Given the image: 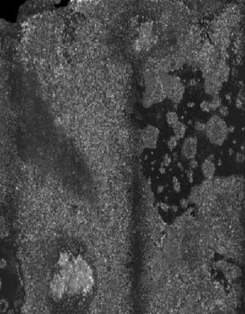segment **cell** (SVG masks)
Listing matches in <instances>:
<instances>
[{
    "mask_svg": "<svg viewBox=\"0 0 245 314\" xmlns=\"http://www.w3.org/2000/svg\"><path fill=\"white\" fill-rule=\"evenodd\" d=\"M73 262V272L65 282L66 291L70 294H88L93 289L94 280L93 272L88 263L78 255Z\"/></svg>",
    "mask_w": 245,
    "mask_h": 314,
    "instance_id": "cell-1",
    "label": "cell"
},
{
    "mask_svg": "<svg viewBox=\"0 0 245 314\" xmlns=\"http://www.w3.org/2000/svg\"><path fill=\"white\" fill-rule=\"evenodd\" d=\"M6 265H7V262H6L5 260L2 259V260H1V268H4L6 267Z\"/></svg>",
    "mask_w": 245,
    "mask_h": 314,
    "instance_id": "cell-26",
    "label": "cell"
},
{
    "mask_svg": "<svg viewBox=\"0 0 245 314\" xmlns=\"http://www.w3.org/2000/svg\"><path fill=\"white\" fill-rule=\"evenodd\" d=\"M242 151H244V146L242 145Z\"/></svg>",
    "mask_w": 245,
    "mask_h": 314,
    "instance_id": "cell-34",
    "label": "cell"
},
{
    "mask_svg": "<svg viewBox=\"0 0 245 314\" xmlns=\"http://www.w3.org/2000/svg\"><path fill=\"white\" fill-rule=\"evenodd\" d=\"M235 159H236V161H237L238 163L243 162V161H244V154H243V153L238 152V153H236V155H235Z\"/></svg>",
    "mask_w": 245,
    "mask_h": 314,
    "instance_id": "cell-19",
    "label": "cell"
},
{
    "mask_svg": "<svg viewBox=\"0 0 245 314\" xmlns=\"http://www.w3.org/2000/svg\"><path fill=\"white\" fill-rule=\"evenodd\" d=\"M50 286L53 297L56 298L57 299L62 298L64 293L66 291V287H65V282L60 273L56 274L53 277Z\"/></svg>",
    "mask_w": 245,
    "mask_h": 314,
    "instance_id": "cell-6",
    "label": "cell"
},
{
    "mask_svg": "<svg viewBox=\"0 0 245 314\" xmlns=\"http://www.w3.org/2000/svg\"><path fill=\"white\" fill-rule=\"evenodd\" d=\"M159 206H160V208L164 212H168L170 210L169 205L167 204V203H165V202H160V203H159Z\"/></svg>",
    "mask_w": 245,
    "mask_h": 314,
    "instance_id": "cell-21",
    "label": "cell"
},
{
    "mask_svg": "<svg viewBox=\"0 0 245 314\" xmlns=\"http://www.w3.org/2000/svg\"><path fill=\"white\" fill-rule=\"evenodd\" d=\"M70 262V255L67 254V253H65V252H63V253H60V257H59V259H58V265L60 267V268H62V267H64L65 265H66L67 263H69Z\"/></svg>",
    "mask_w": 245,
    "mask_h": 314,
    "instance_id": "cell-11",
    "label": "cell"
},
{
    "mask_svg": "<svg viewBox=\"0 0 245 314\" xmlns=\"http://www.w3.org/2000/svg\"><path fill=\"white\" fill-rule=\"evenodd\" d=\"M212 156L213 155H211L209 158H206L202 164V172H203L204 177L207 180L212 179L216 171L215 164L212 162Z\"/></svg>",
    "mask_w": 245,
    "mask_h": 314,
    "instance_id": "cell-8",
    "label": "cell"
},
{
    "mask_svg": "<svg viewBox=\"0 0 245 314\" xmlns=\"http://www.w3.org/2000/svg\"><path fill=\"white\" fill-rule=\"evenodd\" d=\"M210 142L216 145H222L228 135V126L218 115H212L205 123L204 130Z\"/></svg>",
    "mask_w": 245,
    "mask_h": 314,
    "instance_id": "cell-2",
    "label": "cell"
},
{
    "mask_svg": "<svg viewBox=\"0 0 245 314\" xmlns=\"http://www.w3.org/2000/svg\"><path fill=\"white\" fill-rule=\"evenodd\" d=\"M234 131H235L234 126H230V127H228V131H230V132H234Z\"/></svg>",
    "mask_w": 245,
    "mask_h": 314,
    "instance_id": "cell-29",
    "label": "cell"
},
{
    "mask_svg": "<svg viewBox=\"0 0 245 314\" xmlns=\"http://www.w3.org/2000/svg\"><path fill=\"white\" fill-rule=\"evenodd\" d=\"M189 167H191V169L197 168V167H198V162L196 161L194 158V159H191V162H189Z\"/></svg>",
    "mask_w": 245,
    "mask_h": 314,
    "instance_id": "cell-23",
    "label": "cell"
},
{
    "mask_svg": "<svg viewBox=\"0 0 245 314\" xmlns=\"http://www.w3.org/2000/svg\"><path fill=\"white\" fill-rule=\"evenodd\" d=\"M159 172H160L161 174H165V172H166V169H165V167H163V166H161V167L159 168Z\"/></svg>",
    "mask_w": 245,
    "mask_h": 314,
    "instance_id": "cell-28",
    "label": "cell"
},
{
    "mask_svg": "<svg viewBox=\"0 0 245 314\" xmlns=\"http://www.w3.org/2000/svg\"><path fill=\"white\" fill-rule=\"evenodd\" d=\"M229 153H230V155H232V154H233V150H232L231 149H230V152H229Z\"/></svg>",
    "mask_w": 245,
    "mask_h": 314,
    "instance_id": "cell-33",
    "label": "cell"
},
{
    "mask_svg": "<svg viewBox=\"0 0 245 314\" xmlns=\"http://www.w3.org/2000/svg\"><path fill=\"white\" fill-rule=\"evenodd\" d=\"M222 83L217 79L208 77L205 78L204 82V90L207 95H210L212 96H218L219 91L222 89Z\"/></svg>",
    "mask_w": 245,
    "mask_h": 314,
    "instance_id": "cell-7",
    "label": "cell"
},
{
    "mask_svg": "<svg viewBox=\"0 0 245 314\" xmlns=\"http://www.w3.org/2000/svg\"><path fill=\"white\" fill-rule=\"evenodd\" d=\"M186 175H187V178H188V180L189 181V182H193V180H194V173H193V171L192 170H187L186 171Z\"/></svg>",
    "mask_w": 245,
    "mask_h": 314,
    "instance_id": "cell-22",
    "label": "cell"
},
{
    "mask_svg": "<svg viewBox=\"0 0 245 314\" xmlns=\"http://www.w3.org/2000/svg\"><path fill=\"white\" fill-rule=\"evenodd\" d=\"M171 162H172V158H171V157L168 154H165V156H164V158H163V163H162V165L161 166H165V167H168V166L171 164Z\"/></svg>",
    "mask_w": 245,
    "mask_h": 314,
    "instance_id": "cell-17",
    "label": "cell"
},
{
    "mask_svg": "<svg viewBox=\"0 0 245 314\" xmlns=\"http://www.w3.org/2000/svg\"><path fill=\"white\" fill-rule=\"evenodd\" d=\"M200 109L203 110L204 112L206 113H209L211 111V108H210V104H209V101H202L200 104Z\"/></svg>",
    "mask_w": 245,
    "mask_h": 314,
    "instance_id": "cell-14",
    "label": "cell"
},
{
    "mask_svg": "<svg viewBox=\"0 0 245 314\" xmlns=\"http://www.w3.org/2000/svg\"><path fill=\"white\" fill-rule=\"evenodd\" d=\"M188 205H189V200L186 198H182L180 200V206L182 209H186L188 207Z\"/></svg>",
    "mask_w": 245,
    "mask_h": 314,
    "instance_id": "cell-20",
    "label": "cell"
},
{
    "mask_svg": "<svg viewBox=\"0 0 245 314\" xmlns=\"http://www.w3.org/2000/svg\"><path fill=\"white\" fill-rule=\"evenodd\" d=\"M197 145L198 140L195 136H189L186 138L181 147L182 155L189 160L194 159L197 153Z\"/></svg>",
    "mask_w": 245,
    "mask_h": 314,
    "instance_id": "cell-5",
    "label": "cell"
},
{
    "mask_svg": "<svg viewBox=\"0 0 245 314\" xmlns=\"http://www.w3.org/2000/svg\"><path fill=\"white\" fill-rule=\"evenodd\" d=\"M194 129L198 131H204L205 130V123H203L199 121H197L194 123Z\"/></svg>",
    "mask_w": 245,
    "mask_h": 314,
    "instance_id": "cell-16",
    "label": "cell"
},
{
    "mask_svg": "<svg viewBox=\"0 0 245 314\" xmlns=\"http://www.w3.org/2000/svg\"><path fill=\"white\" fill-rule=\"evenodd\" d=\"M219 112H220V114H222V116L226 117V116H227V115L229 114V109H228V107H227V106H225V105H224V106H220V109H219Z\"/></svg>",
    "mask_w": 245,
    "mask_h": 314,
    "instance_id": "cell-18",
    "label": "cell"
},
{
    "mask_svg": "<svg viewBox=\"0 0 245 314\" xmlns=\"http://www.w3.org/2000/svg\"><path fill=\"white\" fill-rule=\"evenodd\" d=\"M170 209L173 211H174V212H176V211H178V207H177V206H175V205H173V206H170Z\"/></svg>",
    "mask_w": 245,
    "mask_h": 314,
    "instance_id": "cell-25",
    "label": "cell"
},
{
    "mask_svg": "<svg viewBox=\"0 0 245 314\" xmlns=\"http://www.w3.org/2000/svg\"><path fill=\"white\" fill-rule=\"evenodd\" d=\"M172 127L173 129L174 136L176 138L177 140L184 137V135L186 134V125H184L181 122H177L176 123L175 125H173Z\"/></svg>",
    "mask_w": 245,
    "mask_h": 314,
    "instance_id": "cell-9",
    "label": "cell"
},
{
    "mask_svg": "<svg viewBox=\"0 0 245 314\" xmlns=\"http://www.w3.org/2000/svg\"><path fill=\"white\" fill-rule=\"evenodd\" d=\"M225 98H226V100H230V94H226V95H225Z\"/></svg>",
    "mask_w": 245,
    "mask_h": 314,
    "instance_id": "cell-32",
    "label": "cell"
},
{
    "mask_svg": "<svg viewBox=\"0 0 245 314\" xmlns=\"http://www.w3.org/2000/svg\"><path fill=\"white\" fill-rule=\"evenodd\" d=\"M242 104H243V102L241 101V100L240 99V98H238V99L236 100V106H237V108L240 109L242 107Z\"/></svg>",
    "mask_w": 245,
    "mask_h": 314,
    "instance_id": "cell-24",
    "label": "cell"
},
{
    "mask_svg": "<svg viewBox=\"0 0 245 314\" xmlns=\"http://www.w3.org/2000/svg\"><path fill=\"white\" fill-rule=\"evenodd\" d=\"M157 190H158V193H161L163 191V185H158V188H157Z\"/></svg>",
    "mask_w": 245,
    "mask_h": 314,
    "instance_id": "cell-27",
    "label": "cell"
},
{
    "mask_svg": "<svg viewBox=\"0 0 245 314\" xmlns=\"http://www.w3.org/2000/svg\"><path fill=\"white\" fill-rule=\"evenodd\" d=\"M220 104H222V100H220V98L218 96H214L213 99L211 101H209L211 111L212 110H216L217 108L220 107Z\"/></svg>",
    "mask_w": 245,
    "mask_h": 314,
    "instance_id": "cell-12",
    "label": "cell"
},
{
    "mask_svg": "<svg viewBox=\"0 0 245 314\" xmlns=\"http://www.w3.org/2000/svg\"><path fill=\"white\" fill-rule=\"evenodd\" d=\"M173 189L176 193H179L181 191V184L177 179V177L174 176L173 178Z\"/></svg>",
    "mask_w": 245,
    "mask_h": 314,
    "instance_id": "cell-15",
    "label": "cell"
},
{
    "mask_svg": "<svg viewBox=\"0 0 245 314\" xmlns=\"http://www.w3.org/2000/svg\"><path fill=\"white\" fill-rule=\"evenodd\" d=\"M159 135L158 129L151 125H148L142 131V142L144 147L154 149L156 147L158 137Z\"/></svg>",
    "mask_w": 245,
    "mask_h": 314,
    "instance_id": "cell-4",
    "label": "cell"
},
{
    "mask_svg": "<svg viewBox=\"0 0 245 314\" xmlns=\"http://www.w3.org/2000/svg\"><path fill=\"white\" fill-rule=\"evenodd\" d=\"M177 166H178V167L181 170V171H183L184 170V167H183V166H182V164L181 163V162H178L177 163Z\"/></svg>",
    "mask_w": 245,
    "mask_h": 314,
    "instance_id": "cell-31",
    "label": "cell"
},
{
    "mask_svg": "<svg viewBox=\"0 0 245 314\" xmlns=\"http://www.w3.org/2000/svg\"><path fill=\"white\" fill-rule=\"evenodd\" d=\"M162 84L166 96L174 103H179L185 91V87L181 83L180 78L168 76L162 79Z\"/></svg>",
    "mask_w": 245,
    "mask_h": 314,
    "instance_id": "cell-3",
    "label": "cell"
},
{
    "mask_svg": "<svg viewBox=\"0 0 245 314\" xmlns=\"http://www.w3.org/2000/svg\"><path fill=\"white\" fill-rule=\"evenodd\" d=\"M194 105H195V103H194V102H189V103H187V106H188V107L192 108V107H194Z\"/></svg>",
    "mask_w": 245,
    "mask_h": 314,
    "instance_id": "cell-30",
    "label": "cell"
},
{
    "mask_svg": "<svg viewBox=\"0 0 245 314\" xmlns=\"http://www.w3.org/2000/svg\"><path fill=\"white\" fill-rule=\"evenodd\" d=\"M176 145H177V140H176V138L174 136H172V137H170V139H169V140L168 141V149L171 150V151H173L175 148H176Z\"/></svg>",
    "mask_w": 245,
    "mask_h": 314,
    "instance_id": "cell-13",
    "label": "cell"
},
{
    "mask_svg": "<svg viewBox=\"0 0 245 314\" xmlns=\"http://www.w3.org/2000/svg\"><path fill=\"white\" fill-rule=\"evenodd\" d=\"M178 119V115L176 112H168L166 114V120L168 125H170L171 127H173L177 122H179Z\"/></svg>",
    "mask_w": 245,
    "mask_h": 314,
    "instance_id": "cell-10",
    "label": "cell"
}]
</instances>
